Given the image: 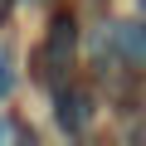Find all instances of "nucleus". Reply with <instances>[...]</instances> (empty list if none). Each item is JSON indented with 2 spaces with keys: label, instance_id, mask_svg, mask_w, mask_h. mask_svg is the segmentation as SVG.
I'll return each mask as SVG.
<instances>
[{
  "label": "nucleus",
  "instance_id": "1",
  "mask_svg": "<svg viewBox=\"0 0 146 146\" xmlns=\"http://www.w3.org/2000/svg\"><path fill=\"white\" fill-rule=\"evenodd\" d=\"M73 54H78V20H73V15H54V25H49L44 44H39V54H34L39 78L58 88V78L73 68Z\"/></svg>",
  "mask_w": 146,
  "mask_h": 146
},
{
  "label": "nucleus",
  "instance_id": "2",
  "mask_svg": "<svg viewBox=\"0 0 146 146\" xmlns=\"http://www.w3.org/2000/svg\"><path fill=\"white\" fill-rule=\"evenodd\" d=\"M54 122L63 136H83L88 127V98L73 93V88H54Z\"/></svg>",
  "mask_w": 146,
  "mask_h": 146
},
{
  "label": "nucleus",
  "instance_id": "3",
  "mask_svg": "<svg viewBox=\"0 0 146 146\" xmlns=\"http://www.w3.org/2000/svg\"><path fill=\"white\" fill-rule=\"evenodd\" d=\"M117 49L127 63L146 68V20H131V25H117Z\"/></svg>",
  "mask_w": 146,
  "mask_h": 146
},
{
  "label": "nucleus",
  "instance_id": "4",
  "mask_svg": "<svg viewBox=\"0 0 146 146\" xmlns=\"http://www.w3.org/2000/svg\"><path fill=\"white\" fill-rule=\"evenodd\" d=\"M10 93H15V68H10V54L0 49V102H5Z\"/></svg>",
  "mask_w": 146,
  "mask_h": 146
},
{
  "label": "nucleus",
  "instance_id": "5",
  "mask_svg": "<svg viewBox=\"0 0 146 146\" xmlns=\"http://www.w3.org/2000/svg\"><path fill=\"white\" fill-rule=\"evenodd\" d=\"M10 136H15V127H10L5 117H0V141H10Z\"/></svg>",
  "mask_w": 146,
  "mask_h": 146
},
{
  "label": "nucleus",
  "instance_id": "6",
  "mask_svg": "<svg viewBox=\"0 0 146 146\" xmlns=\"http://www.w3.org/2000/svg\"><path fill=\"white\" fill-rule=\"evenodd\" d=\"M136 15H141V20H146V0H136Z\"/></svg>",
  "mask_w": 146,
  "mask_h": 146
}]
</instances>
